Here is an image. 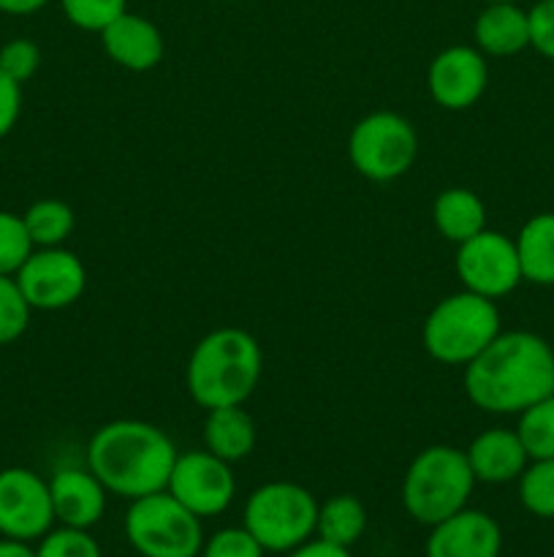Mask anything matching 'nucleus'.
Returning <instances> with one entry per match:
<instances>
[{
    "instance_id": "10",
    "label": "nucleus",
    "mask_w": 554,
    "mask_h": 557,
    "mask_svg": "<svg viewBox=\"0 0 554 557\" xmlns=\"http://www.w3.org/2000/svg\"><path fill=\"white\" fill-rule=\"evenodd\" d=\"M14 281L30 310H63L85 294L87 270L79 256L58 245L33 250Z\"/></svg>"
},
{
    "instance_id": "29",
    "label": "nucleus",
    "mask_w": 554,
    "mask_h": 557,
    "mask_svg": "<svg viewBox=\"0 0 554 557\" xmlns=\"http://www.w3.org/2000/svg\"><path fill=\"white\" fill-rule=\"evenodd\" d=\"M36 557H103V549L90 531L60 525L38 539Z\"/></svg>"
},
{
    "instance_id": "32",
    "label": "nucleus",
    "mask_w": 554,
    "mask_h": 557,
    "mask_svg": "<svg viewBox=\"0 0 554 557\" xmlns=\"http://www.w3.org/2000/svg\"><path fill=\"white\" fill-rule=\"evenodd\" d=\"M530 47L554 63V0H538L530 11Z\"/></svg>"
},
{
    "instance_id": "6",
    "label": "nucleus",
    "mask_w": 554,
    "mask_h": 557,
    "mask_svg": "<svg viewBox=\"0 0 554 557\" xmlns=\"http://www.w3.org/2000/svg\"><path fill=\"white\" fill-rule=\"evenodd\" d=\"M318 500L293 482H266L244 500L242 525L266 553L288 555L315 536Z\"/></svg>"
},
{
    "instance_id": "27",
    "label": "nucleus",
    "mask_w": 554,
    "mask_h": 557,
    "mask_svg": "<svg viewBox=\"0 0 554 557\" xmlns=\"http://www.w3.org/2000/svg\"><path fill=\"white\" fill-rule=\"evenodd\" d=\"M65 20L87 33H101L119 14L128 11V0H60Z\"/></svg>"
},
{
    "instance_id": "12",
    "label": "nucleus",
    "mask_w": 554,
    "mask_h": 557,
    "mask_svg": "<svg viewBox=\"0 0 554 557\" xmlns=\"http://www.w3.org/2000/svg\"><path fill=\"white\" fill-rule=\"evenodd\" d=\"M54 528L49 482L30 468L0 471V539L38 542Z\"/></svg>"
},
{
    "instance_id": "5",
    "label": "nucleus",
    "mask_w": 554,
    "mask_h": 557,
    "mask_svg": "<svg viewBox=\"0 0 554 557\" xmlns=\"http://www.w3.org/2000/svg\"><path fill=\"white\" fill-rule=\"evenodd\" d=\"M500 310L494 299L462 288L440 299L421 326L424 351L440 364H462L478 357L500 335Z\"/></svg>"
},
{
    "instance_id": "36",
    "label": "nucleus",
    "mask_w": 554,
    "mask_h": 557,
    "mask_svg": "<svg viewBox=\"0 0 554 557\" xmlns=\"http://www.w3.org/2000/svg\"><path fill=\"white\" fill-rule=\"evenodd\" d=\"M0 557H36V549H33L27 542L0 539Z\"/></svg>"
},
{
    "instance_id": "25",
    "label": "nucleus",
    "mask_w": 554,
    "mask_h": 557,
    "mask_svg": "<svg viewBox=\"0 0 554 557\" xmlns=\"http://www.w3.org/2000/svg\"><path fill=\"white\" fill-rule=\"evenodd\" d=\"M519 500L532 517L554 520V457L530 460L519 479Z\"/></svg>"
},
{
    "instance_id": "31",
    "label": "nucleus",
    "mask_w": 554,
    "mask_h": 557,
    "mask_svg": "<svg viewBox=\"0 0 554 557\" xmlns=\"http://www.w3.org/2000/svg\"><path fill=\"white\" fill-rule=\"evenodd\" d=\"M38 65H41V49L30 38H11L0 47V71L20 85H25L36 74Z\"/></svg>"
},
{
    "instance_id": "14",
    "label": "nucleus",
    "mask_w": 554,
    "mask_h": 557,
    "mask_svg": "<svg viewBox=\"0 0 554 557\" xmlns=\"http://www.w3.org/2000/svg\"><path fill=\"white\" fill-rule=\"evenodd\" d=\"M503 531L487 511L462 509L429 528L427 557H500Z\"/></svg>"
},
{
    "instance_id": "8",
    "label": "nucleus",
    "mask_w": 554,
    "mask_h": 557,
    "mask_svg": "<svg viewBox=\"0 0 554 557\" xmlns=\"http://www.w3.org/2000/svg\"><path fill=\"white\" fill-rule=\"evenodd\" d=\"M418 156L416 128L396 112H373L353 125L348 158L362 177L391 183L411 172Z\"/></svg>"
},
{
    "instance_id": "9",
    "label": "nucleus",
    "mask_w": 554,
    "mask_h": 557,
    "mask_svg": "<svg viewBox=\"0 0 554 557\" xmlns=\"http://www.w3.org/2000/svg\"><path fill=\"white\" fill-rule=\"evenodd\" d=\"M456 275L467 292L487 299L508 297L525 277H521L516 243L503 232L483 228L467 243L456 245Z\"/></svg>"
},
{
    "instance_id": "33",
    "label": "nucleus",
    "mask_w": 554,
    "mask_h": 557,
    "mask_svg": "<svg viewBox=\"0 0 554 557\" xmlns=\"http://www.w3.org/2000/svg\"><path fill=\"white\" fill-rule=\"evenodd\" d=\"M22 112V85L0 71V139L14 131Z\"/></svg>"
},
{
    "instance_id": "1",
    "label": "nucleus",
    "mask_w": 554,
    "mask_h": 557,
    "mask_svg": "<svg viewBox=\"0 0 554 557\" xmlns=\"http://www.w3.org/2000/svg\"><path fill=\"white\" fill-rule=\"evenodd\" d=\"M467 400L487 413H521L554 395V348L536 332H500L462 375Z\"/></svg>"
},
{
    "instance_id": "28",
    "label": "nucleus",
    "mask_w": 554,
    "mask_h": 557,
    "mask_svg": "<svg viewBox=\"0 0 554 557\" xmlns=\"http://www.w3.org/2000/svg\"><path fill=\"white\" fill-rule=\"evenodd\" d=\"M30 305L22 297L14 277L0 275V346H11L30 324Z\"/></svg>"
},
{
    "instance_id": "30",
    "label": "nucleus",
    "mask_w": 554,
    "mask_h": 557,
    "mask_svg": "<svg viewBox=\"0 0 554 557\" xmlns=\"http://www.w3.org/2000/svg\"><path fill=\"white\" fill-rule=\"evenodd\" d=\"M266 549L253 539V533L244 525L223 528L204 539L199 557H264Z\"/></svg>"
},
{
    "instance_id": "16",
    "label": "nucleus",
    "mask_w": 554,
    "mask_h": 557,
    "mask_svg": "<svg viewBox=\"0 0 554 557\" xmlns=\"http://www.w3.org/2000/svg\"><path fill=\"white\" fill-rule=\"evenodd\" d=\"M103 52L112 58L125 71H150L166 54V41L163 33L158 30L155 22H150L141 14H119L117 20L101 30Z\"/></svg>"
},
{
    "instance_id": "22",
    "label": "nucleus",
    "mask_w": 554,
    "mask_h": 557,
    "mask_svg": "<svg viewBox=\"0 0 554 557\" xmlns=\"http://www.w3.org/2000/svg\"><path fill=\"white\" fill-rule=\"evenodd\" d=\"M367 531V509L356 495H331L318 506L315 536L351 549Z\"/></svg>"
},
{
    "instance_id": "7",
    "label": "nucleus",
    "mask_w": 554,
    "mask_h": 557,
    "mask_svg": "<svg viewBox=\"0 0 554 557\" xmlns=\"http://www.w3.org/2000/svg\"><path fill=\"white\" fill-rule=\"evenodd\" d=\"M125 539L139 557H199L204 547L201 517L185 509L168 490L130 500Z\"/></svg>"
},
{
    "instance_id": "3",
    "label": "nucleus",
    "mask_w": 554,
    "mask_h": 557,
    "mask_svg": "<svg viewBox=\"0 0 554 557\" xmlns=\"http://www.w3.org/2000/svg\"><path fill=\"white\" fill-rule=\"evenodd\" d=\"M264 370L261 346L250 332L221 326L201 337L188 357L185 386L204 411L223 406H244Z\"/></svg>"
},
{
    "instance_id": "37",
    "label": "nucleus",
    "mask_w": 554,
    "mask_h": 557,
    "mask_svg": "<svg viewBox=\"0 0 554 557\" xmlns=\"http://www.w3.org/2000/svg\"><path fill=\"white\" fill-rule=\"evenodd\" d=\"M487 3H519V0H487Z\"/></svg>"
},
{
    "instance_id": "20",
    "label": "nucleus",
    "mask_w": 554,
    "mask_h": 557,
    "mask_svg": "<svg viewBox=\"0 0 554 557\" xmlns=\"http://www.w3.org/2000/svg\"><path fill=\"white\" fill-rule=\"evenodd\" d=\"M432 221L440 237L462 245L487 228V207L470 188H445L432 205Z\"/></svg>"
},
{
    "instance_id": "35",
    "label": "nucleus",
    "mask_w": 554,
    "mask_h": 557,
    "mask_svg": "<svg viewBox=\"0 0 554 557\" xmlns=\"http://www.w3.org/2000/svg\"><path fill=\"white\" fill-rule=\"evenodd\" d=\"M49 0H0V11L9 16H30L41 11Z\"/></svg>"
},
{
    "instance_id": "19",
    "label": "nucleus",
    "mask_w": 554,
    "mask_h": 557,
    "mask_svg": "<svg viewBox=\"0 0 554 557\" xmlns=\"http://www.w3.org/2000/svg\"><path fill=\"white\" fill-rule=\"evenodd\" d=\"M259 430L242 406L210 408L204 419V449L226 462H239L255 449Z\"/></svg>"
},
{
    "instance_id": "23",
    "label": "nucleus",
    "mask_w": 554,
    "mask_h": 557,
    "mask_svg": "<svg viewBox=\"0 0 554 557\" xmlns=\"http://www.w3.org/2000/svg\"><path fill=\"white\" fill-rule=\"evenodd\" d=\"M27 234L36 248H58L71 237L76 226L74 210L60 199H38L22 215Z\"/></svg>"
},
{
    "instance_id": "34",
    "label": "nucleus",
    "mask_w": 554,
    "mask_h": 557,
    "mask_svg": "<svg viewBox=\"0 0 554 557\" xmlns=\"http://www.w3.org/2000/svg\"><path fill=\"white\" fill-rule=\"evenodd\" d=\"M286 557H353L348 547H337V544L324 542V539H307L304 544H299L297 549H291Z\"/></svg>"
},
{
    "instance_id": "26",
    "label": "nucleus",
    "mask_w": 554,
    "mask_h": 557,
    "mask_svg": "<svg viewBox=\"0 0 554 557\" xmlns=\"http://www.w3.org/2000/svg\"><path fill=\"white\" fill-rule=\"evenodd\" d=\"M33 250L36 245L27 234L22 215L0 210V275L14 277Z\"/></svg>"
},
{
    "instance_id": "4",
    "label": "nucleus",
    "mask_w": 554,
    "mask_h": 557,
    "mask_svg": "<svg viewBox=\"0 0 554 557\" xmlns=\"http://www.w3.org/2000/svg\"><path fill=\"white\" fill-rule=\"evenodd\" d=\"M476 476L467 466L465 449L456 446H427L413 457L402 479V509L418 525H438L456 515L470 500Z\"/></svg>"
},
{
    "instance_id": "21",
    "label": "nucleus",
    "mask_w": 554,
    "mask_h": 557,
    "mask_svg": "<svg viewBox=\"0 0 554 557\" xmlns=\"http://www.w3.org/2000/svg\"><path fill=\"white\" fill-rule=\"evenodd\" d=\"M521 277L536 286H554V212H538L516 234Z\"/></svg>"
},
{
    "instance_id": "17",
    "label": "nucleus",
    "mask_w": 554,
    "mask_h": 557,
    "mask_svg": "<svg viewBox=\"0 0 554 557\" xmlns=\"http://www.w3.org/2000/svg\"><path fill=\"white\" fill-rule=\"evenodd\" d=\"M467 466H470L476 482L483 484H508L525 473L527 457L516 430L492 428L470 441L465 449Z\"/></svg>"
},
{
    "instance_id": "18",
    "label": "nucleus",
    "mask_w": 554,
    "mask_h": 557,
    "mask_svg": "<svg viewBox=\"0 0 554 557\" xmlns=\"http://www.w3.org/2000/svg\"><path fill=\"white\" fill-rule=\"evenodd\" d=\"M476 49L492 58H511L530 47V20L519 3H489L473 25Z\"/></svg>"
},
{
    "instance_id": "13",
    "label": "nucleus",
    "mask_w": 554,
    "mask_h": 557,
    "mask_svg": "<svg viewBox=\"0 0 554 557\" xmlns=\"http://www.w3.org/2000/svg\"><path fill=\"white\" fill-rule=\"evenodd\" d=\"M489 85V65L487 54L476 47H456L443 49L438 58L429 63L427 71V90L438 107L449 112H465L473 103L481 101L483 90Z\"/></svg>"
},
{
    "instance_id": "11",
    "label": "nucleus",
    "mask_w": 554,
    "mask_h": 557,
    "mask_svg": "<svg viewBox=\"0 0 554 557\" xmlns=\"http://www.w3.org/2000/svg\"><path fill=\"white\" fill-rule=\"evenodd\" d=\"M166 490L185 509L206 520V517L223 515L234 504L237 479H234L231 462L221 460L206 449H196L177 455Z\"/></svg>"
},
{
    "instance_id": "2",
    "label": "nucleus",
    "mask_w": 554,
    "mask_h": 557,
    "mask_svg": "<svg viewBox=\"0 0 554 557\" xmlns=\"http://www.w3.org/2000/svg\"><path fill=\"white\" fill-rule=\"evenodd\" d=\"M177 446L161 428L139 419H117L96 430L87 444V468L117 498H144L166 490Z\"/></svg>"
},
{
    "instance_id": "24",
    "label": "nucleus",
    "mask_w": 554,
    "mask_h": 557,
    "mask_svg": "<svg viewBox=\"0 0 554 557\" xmlns=\"http://www.w3.org/2000/svg\"><path fill=\"white\" fill-rule=\"evenodd\" d=\"M516 435H519L530 460L554 457V395L532 403L530 408L519 413Z\"/></svg>"
},
{
    "instance_id": "15",
    "label": "nucleus",
    "mask_w": 554,
    "mask_h": 557,
    "mask_svg": "<svg viewBox=\"0 0 554 557\" xmlns=\"http://www.w3.org/2000/svg\"><path fill=\"white\" fill-rule=\"evenodd\" d=\"M54 522L90 531L106 511V487L90 468H58L49 479Z\"/></svg>"
}]
</instances>
